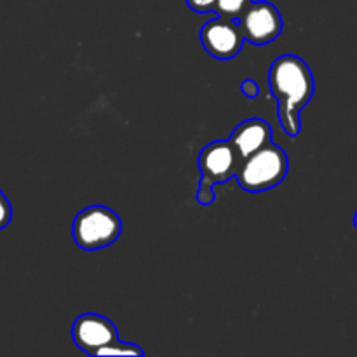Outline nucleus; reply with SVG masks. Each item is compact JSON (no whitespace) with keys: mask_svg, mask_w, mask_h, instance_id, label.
<instances>
[{"mask_svg":"<svg viewBox=\"0 0 357 357\" xmlns=\"http://www.w3.org/2000/svg\"><path fill=\"white\" fill-rule=\"evenodd\" d=\"M354 227L357 229V211H356V215H354Z\"/></svg>","mask_w":357,"mask_h":357,"instance_id":"2eb2a0df","label":"nucleus"},{"mask_svg":"<svg viewBox=\"0 0 357 357\" xmlns=\"http://www.w3.org/2000/svg\"><path fill=\"white\" fill-rule=\"evenodd\" d=\"M216 3H218V0H187L188 9H192L194 13L199 14L215 13Z\"/></svg>","mask_w":357,"mask_h":357,"instance_id":"ddd939ff","label":"nucleus"},{"mask_svg":"<svg viewBox=\"0 0 357 357\" xmlns=\"http://www.w3.org/2000/svg\"><path fill=\"white\" fill-rule=\"evenodd\" d=\"M201 44L209 56L216 59H232L243 51L246 42L239 21L216 16L201 28Z\"/></svg>","mask_w":357,"mask_h":357,"instance_id":"39448f33","label":"nucleus"},{"mask_svg":"<svg viewBox=\"0 0 357 357\" xmlns=\"http://www.w3.org/2000/svg\"><path fill=\"white\" fill-rule=\"evenodd\" d=\"M96 356H139L143 357L145 352H143L142 347H138L136 344H131V342H114L110 345H105L100 351L96 352Z\"/></svg>","mask_w":357,"mask_h":357,"instance_id":"9d476101","label":"nucleus"},{"mask_svg":"<svg viewBox=\"0 0 357 357\" xmlns=\"http://www.w3.org/2000/svg\"><path fill=\"white\" fill-rule=\"evenodd\" d=\"M251 3H253V0H218L215 7V14L227 17V20L239 21Z\"/></svg>","mask_w":357,"mask_h":357,"instance_id":"1a4fd4ad","label":"nucleus"},{"mask_svg":"<svg viewBox=\"0 0 357 357\" xmlns=\"http://www.w3.org/2000/svg\"><path fill=\"white\" fill-rule=\"evenodd\" d=\"M10 220H13V208H10V202L6 197V194L0 190V230L6 229Z\"/></svg>","mask_w":357,"mask_h":357,"instance_id":"f8f14e48","label":"nucleus"},{"mask_svg":"<svg viewBox=\"0 0 357 357\" xmlns=\"http://www.w3.org/2000/svg\"><path fill=\"white\" fill-rule=\"evenodd\" d=\"M246 42L253 45H267L282 33V16L274 3L261 0L253 2L239 20Z\"/></svg>","mask_w":357,"mask_h":357,"instance_id":"423d86ee","label":"nucleus"},{"mask_svg":"<svg viewBox=\"0 0 357 357\" xmlns=\"http://www.w3.org/2000/svg\"><path fill=\"white\" fill-rule=\"evenodd\" d=\"M195 199L201 206H211L215 202L216 194H215V185L208 183V181L201 180L199 181V190L195 194Z\"/></svg>","mask_w":357,"mask_h":357,"instance_id":"9b49d317","label":"nucleus"},{"mask_svg":"<svg viewBox=\"0 0 357 357\" xmlns=\"http://www.w3.org/2000/svg\"><path fill=\"white\" fill-rule=\"evenodd\" d=\"M288 171L289 160L286 152L279 145L271 143L248 157L236 178L244 192L260 194L281 185Z\"/></svg>","mask_w":357,"mask_h":357,"instance_id":"f03ea898","label":"nucleus"},{"mask_svg":"<svg viewBox=\"0 0 357 357\" xmlns=\"http://www.w3.org/2000/svg\"><path fill=\"white\" fill-rule=\"evenodd\" d=\"M72 338L77 347L87 356L96 357V352L105 345L119 340V331L108 317L87 312L75 319L72 326Z\"/></svg>","mask_w":357,"mask_h":357,"instance_id":"0eeeda50","label":"nucleus"},{"mask_svg":"<svg viewBox=\"0 0 357 357\" xmlns=\"http://www.w3.org/2000/svg\"><path fill=\"white\" fill-rule=\"evenodd\" d=\"M268 86L278 100V117L289 138L302 131L300 114L310 103L316 82L309 65L295 54L279 56L268 70Z\"/></svg>","mask_w":357,"mask_h":357,"instance_id":"f257e3e1","label":"nucleus"},{"mask_svg":"<svg viewBox=\"0 0 357 357\" xmlns=\"http://www.w3.org/2000/svg\"><path fill=\"white\" fill-rule=\"evenodd\" d=\"M241 93L246 98H250V100H255L260 94V87H258V84L253 79H246L241 82Z\"/></svg>","mask_w":357,"mask_h":357,"instance_id":"4468645a","label":"nucleus"},{"mask_svg":"<svg viewBox=\"0 0 357 357\" xmlns=\"http://www.w3.org/2000/svg\"><path fill=\"white\" fill-rule=\"evenodd\" d=\"M243 157L230 139H216L206 145L199 155L201 180L211 185H222L237 176Z\"/></svg>","mask_w":357,"mask_h":357,"instance_id":"20e7f679","label":"nucleus"},{"mask_svg":"<svg viewBox=\"0 0 357 357\" xmlns=\"http://www.w3.org/2000/svg\"><path fill=\"white\" fill-rule=\"evenodd\" d=\"M229 139L236 145L243 160H246L248 157L257 153L258 150L271 145L272 128L264 119H248V121H243L241 124L236 126Z\"/></svg>","mask_w":357,"mask_h":357,"instance_id":"6e6552de","label":"nucleus"},{"mask_svg":"<svg viewBox=\"0 0 357 357\" xmlns=\"http://www.w3.org/2000/svg\"><path fill=\"white\" fill-rule=\"evenodd\" d=\"M122 232V222L114 209L94 204L77 213L72 225V236L77 248L96 251L112 246Z\"/></svg>","mask_w":357,"mask_h":357,"instance_id":"7ed1b4c3","label":"nucleus"}]
</instances>
